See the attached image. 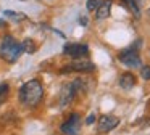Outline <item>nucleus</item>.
Wrapping results in <instances>:
<instances>
[{
  "mask_svg": "<svg viewBox=\"0 0 150 135\" xmlns=\"http://www.w3.org/2000/svg\"><path fill=\"white\" fill-rule=\"evenodd\" d=\"M18 98H20V103L26 108H34L37 106L44 98V87L42 84L37 79L28 80L26 84H23L20 89V93H18Z\"/></svg>",
  "mask_w": 150,
  "mask_h": 135,
  "instance_id": "f257e3e1",
  "label": "nucleus"
},
{
  "mask_svg": "<svg viewBox=\"0 0 150 135\" xmlns=\"http://www.w3.org/2000/svg\"><path fill=\"white\" fill-rule=\"evenodd\" d=\"M21 53H23L21 45L11 35H5L0 40V58L5 60L7 63H15L21 56Z\"/></svg>",
  "mask_w": 150,
  "mask_h": 135,
  "instance_id": "f03ea898",
  "label": "nucleus"
},
{
  "mask_svg": "<svg viewBox=\"0 0 150 135\" xmlns=\"http://www.w3.org/2000/svg\"><path fill=\"white\" fill-rule=\"evenodd\" d=\"M81 90H84V84H82V80H74V82H69L66 84V85L62 87V90H60V96H58V103L60 106H68L69 103L74 100L76 93L81 92Z\"/></svg>",
  "mask_w": 150,
  "mask_h": 135,
  "instance_id": "7ed1b4c3",
  "label": "nucleus"
},
{
  "mask_svg": "<svg viewBox=\"0 0 150 135\" xmlns=\"http://www.w3.org/2000/svg\"><path fill=\"white\" fill-rule=\"evenodd\" d=\"M139 45H140V40L136 42V45H132L131 48L123 50L120 53V56H118V60L127 68H140L142 66V61H140V56H139V53H137V47H139Z\"/></svg>",
  "mask_w": 150,
  "mask_h": 135,
  "instance_id": "20e7f679",
  "label": "nucleus"
},
{
  "mask_svg": "<svg viewBox=\"0 0 150 135\" xmlns=\"http://www.w3.org/2000/svg\"><path fill=\"white\" fill-rule=\"evenodd\" d=\"M63 135H79V130H81V117L79 114H71L68 117V121H65L60 127Z\"/></svg>",
  "mask_w": 150,
  "mask_h": 135,
  "instance_id": "39448f33",
  "label": "nucleus"
},
{
  "mask_svg": "<svg viewBox=\"0 0 150 135\" xmlns=\"http://www.w3.org/2000/svg\"><path fill=\"white\" fill-rule=\"evenodd\" d=\"M63 51L74 60H81V58H86L89 55V47L84 44H68L65 45Z\"/></svg>",
  "mask_w": 150,
  "mask_h": 135,
  "instance_id": "423d86ee",
  "label": "nucleus"
},
{
  "mask_svg": "<svg viewBox=\"0 0 150 135\" xmlns=\"http://www.w3.org/2000/svg\"><path fill=\"white\" fill-rule=\"evenodd\" d=\"M95 69V64L91 61H82L76 60L74 63L66 64L65 69H62V72H92Z\"/></svg>",
  "mask_w": 150,
  "mask_h": 135,
  "instance_id": "0eeeda50",
  "label": "nucleus"
},
{
  "mask_svg": "<svg viewBox=\"0 0 150 135\" xmlns=\"http://www.w3.org/2000/svg\"><path fill=\"white\" fill-rule=\"evenodd\" d=\"M118 124H120V117H116V116H102L98 119V132L107 134V132L113 130Z\"/></svg>",
  "mask_w": 150,
  "mask_h": 135,
  "instance_id": "6e6552de",
  "label": "nucleus"
},
{
  "mask_svg": "<svg viewBox=\"0 0 150 135\" xmlns=\"http://www.w3.org/2000/svg\"><path fill=\"white\" fill-rule=\"evenodd\" d=\"M110 8H111V0H103L97 10H95V18L97 19H105L110 16Z\"/></svg>",
  "mask_w": 150,
  "mask_h": 135,
  "instance_id": "1a4fd4ad",
  "label": "nucleus"
},
{
  "mask_svg": "<svg viewBox=\"0 0 150 135\" xmlns=\"http://www.w3.org/2000/svg\"><path fill=\"white\" fill-rule=\"evenodd\" d=\"M134 85H136V77H134L131 72H124V74L120 76V87L121 89L131 90Z\"/></svg>",
  "mask_w": 150,
  "mask_h": 135,
  "instance_id": "9d476101",
  "label": "nucleus"
},
{
  "mask_svg": "<svg viewBox=\"0 0 150 135\" xmlns=\"http://www.w3.org/2000/svg\"><path fill=\"white\" fill-rule=\"evenodd\" d=\"M20 45H21V50H23L24 53H28V55H33L34 51H36V48H37L33 39H24Z\"/></svg>",
  "mask_w": 150,
  "mask_h": 135,
  "instance_id": "9b49d317",
  "label": "nucleus"
},
{
  "mask_svg": "<svg viewBox=\"0 0 150 135\" xmlns=\"http://www.w3.org/2000/svg\"><path fill=\"white\" fill-rule=\"evenodd\" d=\"M124 6H126L127 10H129L131 13H134L136 16L140 15V8H139V3H137V0H123Z\"/></svg>",
  "mask_w": 150,
  "mask_h": 135,
  "instance_id": "f8f14e48",
  "label": "nucleus"
},
{
  "mask_svg": "<svg viewBox=\"0 0 150 135\" xmlns=\"http://www.w3.org/2000/svg\"><path fill=\"white\" fill-rule=\"evenodd\" d=\"M8 90H10V87H8V84H0V105L7 100L8 96Z\"/></svg>",
  "mask_w": 150,
  "mask_h": 135,
  "instance_id": "ddd939ff",
  "label": "nucleus"
},
{
  "mask_svg": "<svg viewBox=\"0 0 150 135\" xmlns=\"http://www.w3.org/2000/svg\"><path fill=\"white\" fill-rule=\"evenodd\" d=\"M103 2V0H87V3H86V6H87L89 11H94V10H97L98 6H100V3Z\"/></svg>",
  "mask_w": 150,
  "mask_h": 135,
  "instance_id": "4468645a",
  "label": "nucleus"
},
{
  "mask_svg": "<svg viewBox=\"0 0 150 135\" xmlns=\"http://www.w3.org/2000/svg\"><path fill=\"white\" fill-rule=\"evenodd\" d=\"M140 77H142L144 80H150V66L140 68Z\"/></svg>",
  "mask_w": 150,
  "mask_h": 135,
  "instance_id": "2eb2a0df",
  "label": "nucleus"
},
{
  "mask_svg": "<svg viewBox=\"0 0 150 135\" xmlns=\"http://www.w3.org/2000/svg\"><path fill=\"white\" fill-rule=\"evenodd\" d=\"M94 121H95V114H91V116H89L87 119H86V124H87V125H91V124H92V122H94Z\"/></svg>",
  "mask_w": 150,
  "mask_h": 135,
  "instance_id": "dca6fc26",
  "label": "nucleus"
},
{
  "mask_svg": "<svg viewBox=\"0 0 150 135\" xmlns=\"http://www.w3.org/2000/svg\"><path fill=\"white\" fill-rule=\"evenodd\" d=\"M149 13H150V10H149Z\"/></svg>",
  "mask_w": 150,
  "mask_h": 135,
  "instance_id": "f3484780",
  "label": "nucleus"
}]
</instances>
